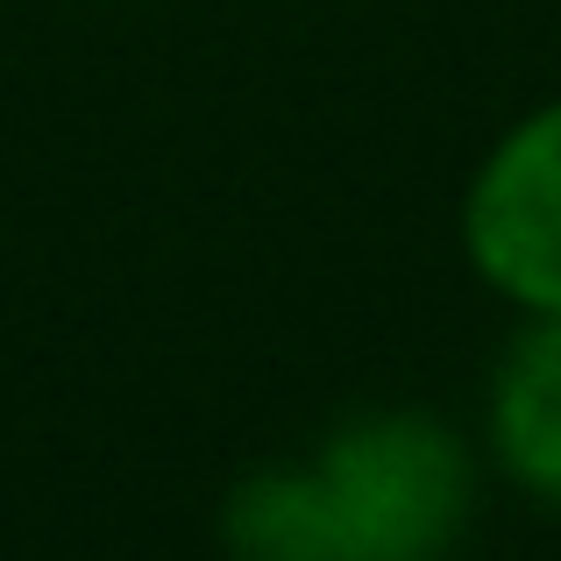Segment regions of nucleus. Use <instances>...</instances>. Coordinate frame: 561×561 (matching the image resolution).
<instances>
[{
  "label": "nucleus",
  "mask_w": 561,
  "mask_h": 561,
  "mask_svg": "<svg viewBox=\"0 0 561 561\" xmlns=\"http://www.w3.org/2000/svg\"><path fill=\"white\" fill-rule=\"evenodd\" d=\"M342 561H448L477 519V455L420 405L348 412L306 455Z\"/></svg>",
  "instance_id": "nucleus-1"
},
{
  "label": "nucleus",
  "mask_w": 561,
  "mask_h": 561,
  "mask_svg": "<svg viewBox=\"0 0 561 561\" xmlns=\"http://www.w3.org/2000/svg\"><path fill=\"white\" fill-rule=\"evenodd\" d=\"M462 256L519 313H561V93L505 128L462 185Z\"/></svg>",
  "instance_id": "nucleus-2"
},
{
  "label": "nucleus",
  "mask_w": 561,
  "mask_h": 561,
  "mask_svg": "<svg viewBox=\"0 0 561 561\" xmlns=\"http://www.w3.org/2000/svg\"><path fill=\"white\" fill-rule=\"evenodd\" d=\"M483 440L526 497L561 512V313H526L483 398Z\"/></svg>",
  "instance_id": "nucleus-3"
},
{
  "label": "nucleus",
  "mask_w": 561,
  "mask_h": 561,
  "mask_svg": "<svg viewBox=\"0 0 561 561\" xmlns=\"http://www.w3.org/2000/svg\"><path fill=\"white\" fill-rule=\"evenodd\" d=\"M220 554L228 561H342L334 519L306 462H271L228 483L220 497Z\"/></svg>",
  "instance_id": "nucleus-4"
}]
</instances>
